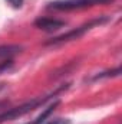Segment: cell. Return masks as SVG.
Instances as JSON below:
<instances>
[{"instance_id":"1","label":"cell","mask_w":122,"mask_h":124,"mask_svg":"<svg viewBox=\"0 0 122 124\" xmlns=\"http://www.w3.org/2000/svg\"><path fill=\"white\" fill-rule=\"evenodd\" d=\"M66 88H68V85H62L61 88L55 90L53 93H50L49 95H46V97H43V98H42V97H39V98H33V100L27 101V102H25V104H22V105H19V107L7 108V110L1 111V113H0V123L10 121V120H14V118H19V117H22V116L30 113L32 110H34V108H37V107H42L46 101H49V100L53 98L56 94H59L61 91L66 90Z\"/></svg>"},{"instance_id":"2","label":"cell","mask_w":122,"mask_h":124,"mask_svg":"<svg viewBox=\"0 0 122 124\" xmlns=\"http://www.w3.org/2000/svg\"><path fill=\"white\" fill-rule=\"evenodd\" d=\"M108 20H109L108 16H102V17H98V19H92V20L83 23L82 26H79V28H76V29H72V31L66 32V33H63V35H59V36H56V38H52V39L47 40L45 45H47V46H56V45H61V43L69 42V40L79 39L81 36H83L88 31H91L92 28L99 26V25H102V23H105V22H108Z\"/></svg>"},{"instance_id":"3","label":"cell","mask_w":122,"mask_h":124,"mask_svg":"<svg viewBox=\"0 0 122 124\" xmlns=\"http://www.w3.org/2000/svg\"><path fill=\"white\" fill-rule=\"evenodd\" d=\"M114 0H55L47 4V9L53 10H79V9H88L93 6H103L111 4Z\"/></svg>"},{"instance_id":"4","label":"cell","mask_w":122,"mask_h":124,"mask_svg":"<svg viewBox=\"0 0 122 124\" xmlns=\"http://www.w3.org/2000/svg\"><path fill=\"white\" fill-rule=\"evenodd\" d=\"M66 22L59 19H52V17H39L34 20V26L37 29H42L45 32H55L65 28Z\"/></svg>"},{"instance_id":"5","label":"cell","mask_w":122,"mask_h":124,"mask_svg":"<svg viewBox=\"0 0 122 124\" xmlns=\"http://www.w3.org/2000/svg\"><path fill=\"white\" fill-rule=\"evenodd\" d=\"M22 51H23V46H20V45H1L0 46V59H3V61L12 59Z\"/></svg>"},{"instance_id":"6","label":"cell","mask_w":122,"mask_h":124,"mask_svg":"<svg viewBox=\"0 0 122 124\" xmlns=\"http://www.w3.org/2000/svg\"><path fill=\"white\" fill-rule=\"evenodd\" d=\"M58 105H59V100H56L53 104H50L47 108H45V110H43V111H42V113L34 118V120H32V121H29V123H26V124H43L45 121H46V118H47V117L55 111V108H56Z\"/></svg>"},{"instance_id":"7","label":"cell","mask_w":122,"mask_h":124,"mask_svg":"<svg viewBox=\"0 0 122 124\" xmlns=\"http://www.w3.org/2000/svg\"><path fill=\"white\" fill-rule=\"evenodd\" d=\"M121 74V66H116L115 69H111V71H105V72H101L98 75L93 77V79H101V78H109V77H118Z\"/></svg>"},{"instance_id":"8","label":"cell","mask_w":122,"mask_h":124,"mask_svg":"<svg viewBox=\"0 0 122 124\" xmlns=\"http://www.w3.org/2000/svg\"><path fill=\"white\" fill-rule=\"evenodd\" d=\"M12 66H13V61H12V59L1 61V62H0V75H1V74H4V72H7Z\"/></svg>"},{"instance_id":"9","label":"cell","mask_w":122,"mask_h":124,"mask_svg":"<svg viewBox=\"0 0 122 124\" xmlns=\"http://www.w3.org/2000/svg\"><path fill=\"white\" fill-rule=\"evenodd\" d=\"M46 124H70V121L68 118H53V120H50Z\"/></svg>"},{"instance_id":"10","label":"cell","mask_w":122,"mask_h":124,"mask_svg":"<svg viewBox=\"0 0 122 124\" xmlns=\"http://www.w3.org/2000/svg\"><path fill=\"white\" fill-rule=\"evenodd\" d=\"M7 1H9V4H12V6L16 7V9L22 7V4H23V0H7Z\"/></svg>"},{"instance_id":"11","label":"cell","mask_w":122,"mask_h":124,"mask_svg":"<svg viewBox=\"0 0 122 124\" xmlns=\"http://www.w3.org/2000/svg\"><path fill=\"white\" fill-rule=\"evenodd\" d=\"M7 105H9V101H0V110L4 108V107H7Z\"/></svg>"}]
</instances>
